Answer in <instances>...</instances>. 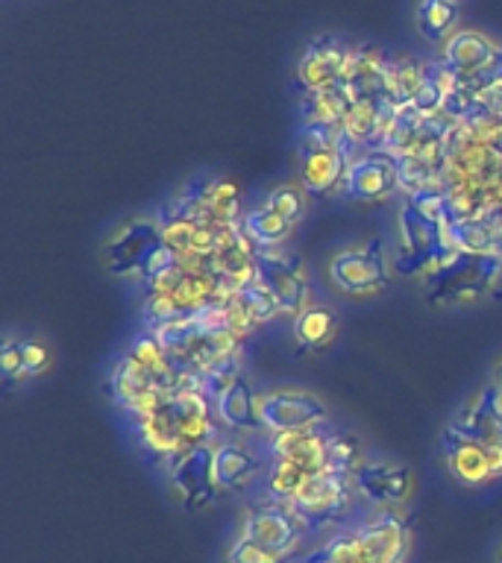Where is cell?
I'll list each match as a JSON object with an SVG mask.
<instances>
[{
	"label": "cell",
	"mask_w": 502,
	"mask_h": 563,
	"mask_svg": "<svg viewBox=\"0 0 502 563\" xmlns=\"http://www.w3.org/2000/svg\"><path fill=\"white\" fill-rule=\"evenodd\" d=\"M215 420L223 422L232 431H259L262 417H259V390L253 387L244 369L229 382L218 396H215Z\"/></svg>",
	"instance_id": "cell-18"
},
{
	"label": "cell",
	"mask_w": 502,
	"mask_h": 563,
	"mask_svg": "<svg viewBox=\"0 0 502 563\" xmlns=\"http://www.w3.org/2000/svg\"><path fill=\"white\" fill-rule=\"evenodd\" d=\"M238 297H241V302H244L247 311L253 314V320L259 325L271 323L273 317L282 314L276 297H273L271 290L264 288V285H259V282H253V285H247V288L238 290Z\"/></svg>",
	"instance_id": "cell-30"
},
{
	"label": "cell",
	"mask_w": 502,
	"mask_h": 563,
	"mask_svg": "<svg viewBox=\"0 0 502 563\" xmlns=\"http://www.w3.org/2000/svg\"><path fill=\"white\" fill-rule=\"evenodd\" d=\"M493 385L500 387V394H502V355L496 358V364H493Z\"/></svg>",
	"instance_id": "cell-35"
},
{
	"label": "cell",
	"mask_w": 502,
	"mask_h": 563,
	"mask_svg": "<svg viewBox=\"0 0 502 563\" xmlns=\"http://www.w3.org/2000/svg\"><path fill=\"white\" fill-rule=\"evenodd\" d=\"M326 440H329V431L324 429L280 431V434H271V452L273 457H288V461L326 470Z\"/></svg>",
	"instance_id": "cell-21"
},
{
	"label": "cell",
	"mask_w": 502,
	"mask_h": 563,
	"mask_svg": "<svg viewBox=\"0 0 502 563\" xmlns=\"http://www.w3.org/2000/svg\"><path fill=\"white\" fill-rule=\"evenodd\" d=\"M259 470H262V461L244 443L223 440V443L215 446V482H218V493L247 490L255 475H259Z\"/></svg>",
	"instance_id": "cell-19"
},
{
	"label": "cell",
	"mask_w": 502,
	"mask_h": 563,
	"mask_svg": "<svg viewBox=\"0 0 502 563\" xmlns=\"http://www.w3.org/2000/svg\"><path fill=\"white\" fill-rule=\"evenodd\" d=\"M291 332H294V341H297L299 350H324L338 334V314L326 306H308L294 317Z\"/></svg>",
	"instance_id": "cell-24"
},
{
	"label": "cell",
	"mask_w": 502,
	"mask_h": 563,
	"mask_svg": "<svg viewBox=\"0 0 502 563\" xmlns=\"http://www.w3.org/2000/svg\"><path fill=\"white\" fill-rule=\"evenodd\" d=\"M329 282L347 297H376L391 285V258L385 241L368 238L361 244H350L329 258Z\"/></svg>",
	"instance_id": "cell-4"
},
{
	"label": "cell",
	"mask_w": 502,
	"mask_h": 563,
	"mask_svg": "<svg viewBox=\"0 0 502 563\" xmlns=\"http://www.w3.org/2000/svg\"><path fill=\"white\" fill-rule=\"evenodd\" d=\"M347 109H350V97L341 88V82L324 88V91H312V95H306V103H303L306 121L332 123V126H343Z\"/></svg>",
	"instance_id": "cell-26"
},
{
	"label": "cell",
	"mask_w": 502,
	"mask_h": 563,
	"mask_svg": "<svg viewBox=\"0 0 502 563\" xmlns=\"http://www.w3.org/2000/svg\"><path fill=\"white\" fill-rule=\"evenodd\" d=\"M396 232H400V246L394 255V271L400 276H417L429 282L435 273L444 271L452 258L461 255L449 241L447 227L426 218L408 202H403V209L396 214Z\"/></svg>",
	"instance_id": "cell-2"
},
{
	"label": "cell",
	"mask_w": 502,
	"mask_h": 563,
	"mask_svg": "<svg viewBox=\"0 0 502 563\" xmlns=\"http://www.w3.org/2000/svg\"><path fill=\"white\" fill-rule=\"evenodd\" d=\"M361 464H364V461H361L359 438L343 434V431L329 434V440H326V470L356 475V470H359Z\"/></svg>",
	"instance_id": "cell-28"
},
{
	"label": "cell",
	"mask_w": 502,
	"mask_h": 563,
	"mask_svg": "<svg viewBox=\"0 0 502 563\" xmlns=\"http://www.w3.org/2000/svg\"><path fill=\"white\" fill-rule=\"evenodd\" d=\"M500 183H502V165H500Z\"/></svg>",
	"instance_id": "cell-37"
},
{
	"label": "cell",
	"mask_w": 502,
	"mask_h": 563,
	"mask_svg": "<svg viewBox=\"0 0 502 563\" xmlns=\"http://www.w3.org/2000/svg\"><path fill=\"white\" fill-rule=\"evenodd\" d=\"M352 47L343 38L332 33L315 35L306 44V51L299 53L297 62V86L312 95V91H324L329 86H338L350 68Z\"/></svg>",
	"instance_id": "cell-11"
},
{
	"label": "cell",
	"mask_w": 502,
	"mask_h": 563,
	"mask_svg": "<svg viewBox=\"0 0 502 563\" xmlns=\"http://www.w3.org/2000/svg\"><path fill=\"white\" fill-rule=\"evenodd\" d=\"M440 449H444V461H447L449 475L465 487H484V484L496 482L493 473V457L488 443H476V440L458 438L452 431L440 434Z\"/></svg>",
	"instance_id": "cell-16"
},
{
	"label": "cell",
	"mask_w": 502,
	"mask_h": 563,
	"mask_svg": "<svg viewBox=\"0 0 502 563\" xmlns=\"http://www.w3.org/2000/svg\"><path fill=\"white\" fill-rule=\"evenodd\" d=\"M461 3L458 0H417L414 7V26L423 42L432 47H447V42L461 30Z\"/></svg>",
	"instance_id": "cell-20"
},
{
	"label": "cell",
	"mask_w": 502,
	"mask_h": 563,
	"mask_svg": "<svg viewBox=\"0 0 502 563\" xmlns=\"http://www.w3.org/2000/svg\"><path fill=\"white\" fill-rule=\"evenodd\" d=\"M167 484L185 510H203L215 501L218 482H215V446H197L179 455L167 457Z\"/></svg>",
	"instance_id": "cell-9"
},
{
	"label": "cell",
	"mask_w": 502,
	"mask_h": 563,
	"mask_svg": "<svg viewBox=\"0 0 502 563\" xmlns=\"http://www.w3.org/2000/svg\"><path fill=\"white\" fill-rule=\"evenodd\" d=\"M364 563H405L412 554V531L400 514L385 510L356 528Z\"/></svg>",
	"instance_id": "cell-13"
},
{
	"label": "cell",
	"mask_w": 502,
	"mask_h": 563,
	"mask_svg": "<svg viewBox=\"0 0 502 563\" xmlns=\"http://www.w3.org/2000/svg\"><path fill=\"white\" fill-rule=\"evenodd\" d=\"M458 82H461V79H458ZM461 86H465L467 91H473V95H482L484 88L502 86V44H500V51H496V56H493L491 65H488L479 77H473L470 82H461Z\"/></svg>",
	"instance_id": "cell-34"
},
{
	"label": "cell",
	"mask_w": 502,
	"mask_h": 563,
	"mask_svg": "<svg viewBox=\"0 0 502 563\" xmlns=\"http://www.w3.org/2000/svg\"><path fill=\"white\" fill-rule=\"evenodd\" d=\"M21 358H24V378L26 376H42L44 369L51 367L53 352L47 343L42 341H21Z\"/></svg>",
	"instance_id": "cell-32"
},
{
	"label": "cell",
	"mask_w": 502,
	"mask_h": 563,
	"mask_svg": "<svg viewBox=\"0 0 502 563\" xmlns=\"http://www.w3.org/2000/svg\"><path fill=\"white\" fill-rule=\"evenodd\" d=\"M352 496H356L352 475L324 470V473L312 475L306 487L288 505H294L306 517L308 526H315V522H329L338 514H343V510L350 508Z\"/></svg>",
	"instance_id": "cell-12"
},
{
	"label": "cell",
	"mask_w": 502,
	"mask_h": 563,
	"mask_svg": "<svg viewBox=\"0 0 502 563\" xmlns=\"http://www.w3.org/2000/svg\"><path fill=\"white\" fill-rule=\"evenodd\" d=\"M165 246V235L159 220L132 218L123 227H118L103 246L106 271L118 279H141L153 255Z\"/></svg>",
	"instance_id": "cell-6"
},
{
	"label": "cell",
	"mask_w": 502,
	"mask_h": 563,
	"mask_svg": "<svg viewBox=\"0 0 502 563\" xmlns=\"http://www.w3.org/2000/svg\"><path fill=\"white\" fill-rule=\"evenodd\" d=\"M452 434L476 443H502V394L500 387L488 382L479 394L467 405H461V411L452 417L447 426Z\"/></svg>",
	"instance_id": "cell-15"
},
{
	"label": "cell",
	"mask_w": 502,
	"mask_h": 563,
	"mask_svg": "<svg viewBox=\"0 0 502 563\" xmlns=\"http://www.w3.org/2000/svg\"><path fill=\"white\" fill-rule=\"evenodd\" d=\"M306 531V517L294 505L271 499L250 505L244 510L238 537H247V540H253V543L264 545V549H271L276 554H285V558H294Z\"/></svg>",
	"instance_id": "cell-5"
},
{
	"label": "cell",
	"mask_w": 502,
	"mask_h": 563,
	"mask_svg": "<svg viewBox=\"0 0 502 563\" xmlns=\"http://www.w3.org/2000/svg\"><path fill=\"white\" fill-rule=\"evenodd\" d=\"M496 51H500V44L493 42L491 35L461 26V30L449 38L447 47L440 51V62H444V68H447L452 77L461 79V82H470V79L479 77V74L491 65Z\"/></svg>",
	"instance_id": "cell-17"
},
{
	"label": "cell",
	"mask_w": 502,
	"mask_h": 563,
	"mask_svg": "<svg viewBox=\"0 0 502 563\" xmlns=\"http://www.w3.org/2000/svg\"><path fill=\"white\" fill-rule=\"evenodd\" d=\"M259 417H262V429L280 434V431L324 429V422L329 420V408L312 390L276 387V390L259 394Z\"/></svg>",
	"instance_id": "cell-8"
},
{
	"label": "cell",
	"mask_w": 502,
	"mask_h": 563,
	"mask_svg": "<svg viewBox=\"0 0 502 563\" xmlns=\"http://www.w3.org/2000/svg\"><path fill=\"white\" fill-rule=\"evenodd\" d=\"M426 79V62L414 59L408 53L388 56L385 62V95L394 106H412Z\"/></svg>",
	"instance_id": "cell-22"
},
{
	"label": "cell",
	"mask_w": 502,
	"mask_h": 563,
	"mask_svg": "<svg viewBox=\"0 0 502 563\" xmlns=\"http://www.w3.org/2000/svg\"><path fill=\"white\" fill-rule=\"evenodd\" d=\"M215 405L200 387L183 390L162 402L156 411L139 417L141 446L162 457H174L188 449L209 446L215 438Z\"/></svg>",
	"instance_id": "cell-1"
},
{
	"label": "cell",
	"mask_w": 502,
	"mask_h": 563,
	"mask_svg": "<svg viewBox=\"0 0 502 563\" xmlns=\"http://www.w3.org/2000/svg\"><path fill=\"white\" fill-rule=\"evenodd\" d=\"M255 282L276 297L282 314L297 317L303 308H308V267L306 258H299L294 250H259Z\"/></svg>",
	"instance_id": "cell-7"
},
{
	"label": "cell",
	"mask_w": 502,
	"mask_h": 563,
	"mask_svg": "<svg viewBox=\"0 0 502 563\" xmlns=\"http://www.w3.org/2000/svg\"><path fill=\"white\" fill-rule=\"evenodd\" d=\"M352 482H356V493H361L376 508H403L414 493V473L394 461L361 464Z\"/></svg>",
	"instance_id": "cell-14"
},
{
	"label": "cell",
	"mask_w": 502,
	"mask_h": 563,
	"mask_svg": "<svg viewBox=\"0 0 502 563\" xmlns=\"http://www.w3.org/2000/svg\"><path fill=\"white\" fill-rule=\"evenodd\" d=\"M241 191L232 179H200V220L241 223Z\"/></svg>",
	"instance_id": "cell-23"
},
{
	"label": "cell",
	"mask_w": 502,
	"mask_h": 563,
	"mask_svg": "<svg viewBox=\"0 0 502 563\" xmlns=\"http://www.w3.org/2000/svg\"><path fill=\"white\" fill-rule=\"evenodd\" d=\"M502 279V253H461L426 285L432 306H476Z\"/></svg>",
	"instance_id": "cell-3"
},
{
	"label": "cell",
	"mask_w": 502,
	"mask_h": 563,
	"mask_svg": "<svg viewBox=\"0 0 502 563\" xmlns=\"http://www.w3.org/2000/svg\"><path fill=\"white\" fill-rule=\"evenodd\" d=\"M306 200H308V194L303 191L299 185H276V188L268 194L264 206L297 227L299 220H303V214H306Z\"/></svg>",
	"instance_id": "cell-29"
},
{
	"label": "cell",
	"mask_w": 502,
	"mask_h": 563,
	"mask_svg": "<svg viewBox=\"0 0 502 563\" xmlns=\"http://www.w3.org/2000/svg\"><path fill=\"white\" fill-rule=\"evenodd\" d=\"M0 367H3V376L7 382L12 378H24V358H21V341L9 334L3 346H0Z\"/></svg>",
	"instance_id": "cell-33"
},
{
	"label": "cell",
	"mask_w": 502,
	"mask_h": 563,
	"mask_svg": "<svg viewBox=\"0 0 502 563\" xmlns=\"http://www.w3.org/2000/svg\"><path fill=\"white\" fill-rule=\"evenodd\" d=\"M241 229L259 250H280L294 232V223L276 214L273 209H268V206H259V209L247 211L241 218Z\"/></svg>",
	"instance_id": "cell-25"
},
{
	"label": "cell",
	"mask_w": 502,
	"mask_h": 563,
	"mask_svg": "<svg viewBox=\"0 0 502 563\" xmlns=\"http://www.w3.org/2000/svg\"><path fill=\"white\" fill-rule=\"evenodd\" d=\"M403 191L400 158L388 150H361L347 170L343 197L352 202H382Z\"/></svg>",
	"instance_id": "cell-10"
},
{
	"label": "cell",
	"mask_w": 502,
	"mask_h": 563,
	"mask_svg": "<svg viewBox=\"0 0 502 563\" xmlns=\"http://www.w3.org/2000/svg\"><path fill=\"white\" fill-rule=\"evenodd\" d=\"M282 561H291V558L271 552V549H264V545L247 540V537H238L227 552V563H282Z\"/></svg>",
	"instance_id": "cell-31"
},
{
	"label": "cell",
	"mask_w": 502,
	"mask_h": 563,
	"mask_svg": "<svg viewBox=\"0 0 502 563\" xmlns=\"http://www.w3.org/2000/svg\"><path fill=\"white\" fill-rule=\"evenodd\" d=\"M282 563H291V561H282Z\"/></svg>",
	"instance_id": "cell-38"
},
{
	"label": "cell",
	"mask_w": 502,
	"mask_h": 563,
	"mask_svg": "<svg viewBox=\"0 0 502 563\" xmlns=\"http://www.w3.org/2000/svg\"><path fill=\"white\" fill-rule=\"evenodd\" d=\"M447 232L458 253H500V241L482 218L456 220L449 223Z\"/></svg>",
	"instance_id": "cell-27"
},
{
	"label": "cell",
	"mask_w": 502,
	"mask_h": 563,
	"mask_svg": "<svg viewBox=\"0 0 502 563\" xmlns=\"http://www.w3.org/2000/svg\"><path fill=\"white\" fill-rule=\"evenodd\" d=\"M496 563H502V543H500V552H496Z\"/></svg>",
	"instance_id": "cell-36"
}]
</instances>
